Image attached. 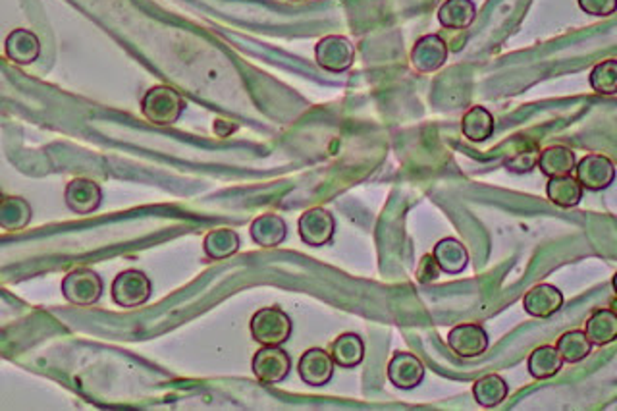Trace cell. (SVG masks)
Masks as SVG:
<instances>
[{
  "label": "cell",
  "mask_w": 617,
  "mask_h": 411,
  "mask_svg": "<svg viewBox=\"0 0 617 411\" xmlns=\"http://www.w3.org/2000/svg\"><path fill=\"white\" fill-rule=\"evenodd\" d=\"M433 257H434L436 265L440 267V270L445 274H459L469 265V253L465 246L454 237L440 239V242L434 246Z\"/></svg>",
  "instance_id": "cell-17"
},
{
  "label": "cell",
  "mask_w": 617,
  "mask_h": 411,
  "mask_svg": "<svg viewBox=\"0 0 617 411\" xmlns=\"http://www.w3.org/2000/svg\"><path fill=\"white\" fill-rule=\"evenodd\" d=\"M151 280L141 270H124L120 272L112 282V301L120 307H137L143 305L151 298Z\"/></svg>",
  "instance_id": "cell-5"
},
{
  "label": "cell",
  "mask_w": 617,
  "mask_h": 411,
  "mask_svg": "<svg viewBox=\"0 0 617 411\" xmlns=\"http://www.w3.org/2000/svg\"><path fill=\"white\" fill-rule=\"evenodd\" d=\"M591 88L600 95L617 93V62L613 58L600 62L592 68Z\"/></svg>",
  "instance_id": "cell-29"
},
{
  "label": "cell",
  "mask_w": 617,
  "mask_h": 411,
  "mask_svg": "<svg viewBox=\"0 0 617 411\" xmlns=\"http://www.w3.org/2000/svg\"><path fill=\"white\" fill-rule=\"evenodd\" d=\"M592 346H608L617 338V317L612 310H596L585 327Z\"/></svg>",
  "instance_id": "cell-24"
},
{
  "label": "cell",
  "mask_w": 617,
  "mask_h": 411,
  "mask_svg": "<svg viewBox=\"0 0 617 411\" xmlns=\"http://www.w3.org/2000/svg\"><path fill=\"white\" fill-rule=\"evenodd\" d=\"M556 350L565 364H579L591 353L592 344L585 331H570L559 336Z\"/></svg>",
  "instance_id": "cell-28"
},
{
  "label": "cell",
  "mask_w": 617,
  "mask_h": 411,
  "mask_svg": "<svg viewBox=\"0 0 617 411\" xmlns=\"http://www.w3.org/2000/svg\"><path fill=\"white\" fill-rule=\"evenodd\" d=\"M488 344L490 340L486 331L476 322L457 324L448 332V348L463 359L483 355L488 350Z\"/></svg>",
  "instance_id": "cell-9"
},
{
  "label": "cell",
  "mask_w": 617,
  "mask_h": 411,
  "mask_svg": "<svg viewBox=\"0 0 617 411\" xmlns=\"http://www.w3.org/2000/svg\"><path fill=\"white\" fill-rule=\"evenodd\" d=\"M289 3H301V0H289Z\"/></svg>",
  "instance_id": "cell-33"
},
{
  "label": "cell",
  "mask_w": 617,
  "mask_h": 411,
  "mask_svg": "<svg viewBox=\"0 0 617 411\" xmlns=\"http://www.w3.org/2000/svg\"><path fill=\"white\" fill-rule=\"evenodd\" d=\"M62 294L74 305H93L102 296V279L91 269H76L64 277Z\"/></svg>",
  "instance_id": "cell-4"
},
{
  "label": "cell",
  "mask_w": 617,
  "mask_h": 411,
  "mask_svg": "<svg viewBox=\"0 0 617 411\" xmlns=\"http://www.w3.org/2000/svg\"><path fill=\"white\" fill-rule=\"evenodd\" d=\"M461 132L473 143H483L494 133V116L485 107H473L461 118Z\"/></svg>",
  "instance_id": "cell-23"
},
{
  "label": "cell",
  "mask_w": 617,
  "mask_h": 411,
  "mask_svg": "<svg viewBox=\"0 0 617 411\" xmlns=\"http://www.w3.org/2000/svg\"><path fill=\"white\" fill-rule=\"evenodd\" d=\"M249 234H251L253 242L259 248H277L286 239L288 227L282 216L274 215V213H267V215L256 216L251 222Z\"/></svg>",
  "instance_id": "cell-16"
},
{
  "label": "cell",
  "mask_w": 617,
  "mask_h": 411,
  "mask_svg": "<svg viewBox=\"0 0 617 411\" xmlns=\"http://www.w3.org/2000/svg\"><path fill=\"white\" fill-rule=\"evenodd\" d=\"M388 381L400 390H413L424 379V365L409 352H396L388 364Z\"/></svg>",
  "instance_id": "cell-11"
},
{
  "label": "cell",
  "mask_w": 617,
  "mask_h": 411,
  "mask_svg": "<svg viewBox=\"0 0 617 411\" xmlns=\"http://www.w3.org/2000/svg\"><path fill=\"white\" fill-rule=\"evenodd\" d=\"M563 367V359L559 357L554 346H540L528 355L527 369L530 376L537 381H546L556 376Z\"/></svg>",
  "instance_id": "cell-25"
},
{
  "label": "cell",
  "mask_w": 617,
  "mask_h": 411,
  "mask_svg": "<svg viewBox=\"0 0 617 411\" xmlns=\"http://www.w3.org/2000/svg\"><path fill=\"white\" fill-rule=\"evenodd\" d=\"M330 355H332L334 365H338L341 369H353L363 362L365 344H363V340L359 338L355 332L340 334L332 342Z\"/></svg>",
  "instance_id": "cell-19"
},
{
  "label": "cell",
  "mask_w": 617,
  "mask_h": 411,
  "mask_svg": "<svg viewBox=\"0 0 617 411\" xmlns=\"http://www.w3.org/2000/svg\"><path fill=\"white\" fill-rule=\"evenodd\" d=\"M64 201L68 209L76 215H89L100 207L102 190L100 185L88 178H76L66 185Z\"/></svg>",
  "instance_id": "cell-13"
},
{
  "label": "cell",
  "mask_w": 617,
  "mask_h": 411,
  "mask_svg": "<svg viewBox=\"0 0 617 411\" xmlns=\"http://www.w3.org/2000/svg\"><path fill=\"white\" fill-rule=\"evenodd\" d=\"M251 336L261 346H282L291 336V319L280 310V307H265L251 319Z\"/></svg>",
  "instance_id": "cell-2"
},
{
  "label": "cell",
  "mask_w": 617,
  "mask_h": 411,
  "mask_svg": "<svg viewBox=\"0 0 617 411\" xmlns=\"http://www.w3.org/2000/svg\"><path fill=\"white\" fill-rule=\"evenodd\" d=\"M563 305V294L552 284H539L530 288L523 298V307L530 317L550 319Z\"/></svg>",
  "instance_id": "cell-14"
},
{
  "label": "cell",
  "mask_w": 617,
  "mask_h": 411,
  "mask_svg": "<svg viewBox=\"0 0 617 411\" xmlns=\"http://www.w3.org/2000/svg\"><path fill=\"white\" fill-rule=\"evenodd\" d=\"M509 386L500 374H485L473 385V396L481 407H496L507 398Z\"/></svg>",
  "instance_id": "cell-27"
},
{
  "label": "cell",
  "mask_w": 617,
  "mask_h": 411,
  "mask_svg": "<svg viewBox=\"0 0 617 411\" xmlns=\"http://www.w3.org/2000/svg\"><path fill=\"white\" fill-rule=\"evenodd\" d=\"M575 153L565 147V145H552L546 147L544 151L539 153V161L537 166L540 168V173L548 178H556V176H568L573 173L575 168Z\"/></svg>",
  "instance_id": "cell-18"
},
{
  "label": "cell",
  "mask_w": 617,
  "mask_h": 411,
  "mask_svg": "<svg viewBox=\"0 0 617 411\" xmlns=\"http://www.w3.org/2000/svg\"><path fill=\"white\" fill-rule=\"evenodd\" d=\"M476 18V6L473 0H445L438 10V22L445 29L463 31Z\"/></svg>",
  "instance_id": "cell-20"
},
{
  "label": "cell",
  "mask_w": 617,
  "mask_h": 411,
  "mask_svg": "<svg viewBox=\"0 0 617 411\" xmlns=\"http://www.w3.org/2000/svg\"><path fill=\"white\" fill-rule=\"evenodd\" d=\"M203 249L213 261L228 259L239 251V236L232 228H216L204 236Z\"/></svg>",
  "instance_id": "cell-26"
},
{
  "label": "cell",
  "mask_w": 617,
  "mask_h": 411,
  "mask_svg": "<svg viewBox=\"0 0 617 411\" xmlns=\"http://www.w3.org/2000/svg\"><path fill=\"white\" fill-rule=\"evenodd\" d=\"M185 109V100L170 85H154L141 99V112L154 126H173Z\"/></svg>",
  "instance_id": "cell-1"
},
{
  "label": "cell",
  "mask_w": 617,
  "mask_h": 411,
  "mask_svg": "<svg viewBox=\"0 0 617 411\" xmlns=\"http://www.w3.org/2000/svg\"><path fill=\"white\" fill-rule=\"evenodd\" d=\"M251 367L256 381L265 385H277L288 376L291 369V359L280 346H263L255 353Z\"/></svg>",
  "instance_id": "cell-8"
},
{
  "label": "cell",
  "mask_w": 617,
  "mask_h": 411,
  "mask_svg": "<svg viewBox=\"0 0 617 411\" xmlns=\"http://www.w3.org/2000/svg\"><path fill=\"white\" fill-rule=\"evenodd\" d=\"M539 149L530 145L528 149H523L519 151L518 155H513L511 159L506 161V166L511 170V173H518V174H523V173H528V170H533L537 166V161H539Z\"/></svg>",
  "instance_id": "cell-30"
},
{
  "label": "cell",
  "mask_w": 617,
  "mask_h": 411,
  "mask_svg": "<svg viewBox=\"0 0 617 411\" xmlns=\"http://www.w3.org/2000/svg\"><path fill=\"white\" fill-rule=\"evenodd\" d=\"M315 58L322 70L341 74L351 68L355 60V47L344 36L322 37L315 47Z\"/></svg>",
  "instance_id": "cell-3"
},
{
  "label": "cell",
  "mask_w": 617,
  "mask_h": 411,
  "mask_svg": "<svg viewBox=\"0 0 617 411\" xmlns=\"http://www.w3.org/2000/svg\"><path fill=\"white\" fill-rule=\"evenodd\" d=\"M440 272H442V270H440V267L436 265L434 257H433V255H424L423 259H421V263H419V267H417V280H419L421 284L434 282V280H438Z\"/></svg>",
  "instance_id": "cell-32"
},
{
  "label": "cell",
  "mask_w": 617,
  "mask_h": 411,
  "mask_svg": "<svg viewBox=\"0 0 617 411\" xmlns=\"http://www.w3.org/2000/svg\"><path fill=\"white\" fill-rule=\"evenodd\" d=\"M546 195L550 199L556 207L559 209H571L577 207L582 199V187L577 182L575 176H556L548 180L546 185Z\"/></svg>",
  "instance_id": "cell-21"
},
{
  "label": "cell",
  "mask_w": 617,
  "mask_h": 411,
  "mask_svg": "<svg viewBox=\"0 0 617 411\" xmlns=\"http://www.w3.org/2000/svg\"><path fill=\"white\" fill-rule=\"evenodd\" d=\"M0 201H3V192H0Z\"/></svg>",
  "instance_id": "cell-34"
},
{
  "label": "cell",
  "mask_w": 617,
  "mask_h": 411,
  "mask_svg": "<svg viewBox=\"0 0 617 411\" xmlns=\"http://www.w3.org/2000/svg\"><path fill=\"white\" fill-rule=\"evenodd\" d=\"M31 205L24 197H3L0 201V228L6 232L24 230L31 222Z\"/></svg>",
  "instance_id": "cell-22"
},
{
  "label": "cell",
  "mask_w": 617,
  "mask_h": 411,
  "mask_svg": "<svg viewBox=\"0 0 617 411\" xmlns=\"http://www.w3.org/2000/svg\"><path fill=\"white\" fill-rule=\"evenodd\" d=\"M573 170L582 190L589 192L606 190L615 178V166L612 159H608L606 155H598V153L582 157L579 163H575Z\"/></svg>",
  "instance_id": "cell-6"
},
{
  "label": "cell",
  "mask_w": 617,
  "mask_h": 411,
  "mask_svg": "<svg viewBox=\"0 0 617 411\" xmlns=\"http://www.w3.org/2000/svg\"><path fill=\"white\" fill-rule=\"evenodd\" d=\"M336 230L334 216L322 207L308 209L299 218V236L307 246L322 248L327 246Z\"/></svg>",
  "instance_id": "cell-10"
},
{
  "label": "cell",
  "mask_w": 617,
  "mask_h": 411,
  "mask_svg": "<svg viewBox=\"0 0 617 411\" xmlns=\"http://www.w3.org/2000/svg\"><path fill=\"white\" fill-rule=\"evenodd\" d=\"M5 50H6V57L12 62L20 64V66H27V64H33L39 58L41 43H39V37L33 31L14 29L10 36L6 37Z\"/></svg>",
  "instance_id": "cell-15"
},
{
  "label": "cell",
  "mask_w": 617,
  "mask_h": 411,
  "mask_svg": "<svg viewBox=\"0 0 617 411\" xmlns=\"http://www.w3.org/2000/svg\"><path fill=\"white\" fill-rule=\"evenodd\" d=\"M301 381L308 386H324L329 385L334 374V362L332 355L322 348L307 350L298 365Z\"/></svg>",
  "instance_id": "cell-12"
},
{
  "label": "cell",
  "mask_w": 617,
  "mask_h": 411,
  "mask_svg": "<svg viewBox=\"0 0 617 411\" xmlns=\"http://www.w3.org/2000/svg\"><path fill=\"white\" fill-rule=\"evenodd\" d=\"M577 3L582 12L589 16H596V18L612 16L617 8V0H577Z\"/></svg>",
  "instance_id": "cell-31"
},
{
  "label": "cell",
  "mask_w": 617,
  "mask_h": 411,
  "mask_svg": "<svg viewBox=\"0 0 617 411\" xmlns=\"http://www.w3.org/2000/svg\"><path fill=\"white\" fill-rule=\"evenodd\" d=\"M450 47L440 37L438 33H428L417 39V43L411 48V66L415 68L419 74H433L448 62Z\"/></svg>",
  "instance_id": "cell-7"
}]
</instances>
